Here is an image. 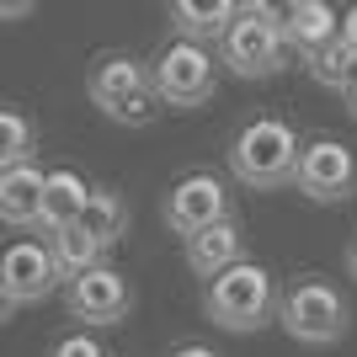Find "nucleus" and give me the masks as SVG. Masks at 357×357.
Listing matches in <instances>:
<instances>
[{
  "instance_id": "1",
  "label": "nucleus",
  "mask_w": 357,
  "mask_h": 357,
  "mask_svg": "<svg viewBox=\"0 0 357 357\" xmlns=\"http://www.w3.org/2000/svg\"><path fill=\"white\" fill-rule=\"evenodd\" d=\"M203 310L219 331H235V336H251L278 314V283L261 261H235L224 267L219 278H208L203 288Z\"/></svg>"
},
{
  "instance_id": "2",
  "label": "nucleus",
  "mask_w": 357,
  "mask_h": 357,
  "mask_svg": "<svg viewBox=\"0 0 357 357\" xmlns=\"http://www.w3.org/2000/svg\"><path fill=\"white\" fill-rule=\"evenodd\" d=\"M219 64L235 70L240 80H272L288 64V43L278 27V6L256 0V6H235V22L219 38Z\"/></svg>"
},
{
  "instance_id": "3",
  "label": "nucleus",
  "mask_w": 357,
  "mask_h": 357,
  "mask_svg": "<svg viewBox=\"0 0 357 357\" xmlns=\"http://www.w3.org/2000/svg\"><path fill=\"white\" fill-rule=\"evenodd\" d=\"M298 160V134L288 128L283 118H251L229 144V171H235L240 187L251 192H272L294 176Z\"/></svg>"
},
{
  "instance_id": "4",
  "label": "nucleus",
  "mask_w": 357,
  "mask_h": 357,
  "mask_svg": "<svg viewBox=\"0 0 357 357\" xmlns=\"http://www.w3.org/2000/svg\"><path fill=\"white\" fill-rule=\"evenodd\" d=\"M278 320L294 342L304 347H331L342 342L347 326H352V310H347V298L336 283L326 278H298L288 283V294H278Z\"/></svg>"
},
{
  "instance_id": "5",
  "label": "nucleus",
  "mask_w": 357,
  "mask_h": 357,
  "mask_svg": "<svg viewBox=\"0 0 357 357\" xmlns=\"http://www.w3.org/2000/svg\"><path fill=\"white\" fill-rule=\"evenodd\" d=\"M86 91L107 118L128 123V128H144V123H155V112H160L155 91H149V64H139L134 54H102V59L91 64Z\"/></svg>"
},
{
  "instance_id": "6",
  "label": "nucleus",
  "mask_w": 357,
  "mask_h": 357,
  "mask_svg": "<svg viewBox=\"0 0 357 357\" xmlns=\"http://www.w3.org/2000/svg\"><path fill=\"white\" fill-rule=\"evenodd\" d=\"M213 86H219V64H213L208 48L197 43H165L160 59L149 64V91H155V102L160 107H176V112H187V107H203L213 96Z\"/></svg>"
},
{
  "instance_id": "7",
  "label": "nucleus",
  "mask_w": 357,
  "mask_h": 357,
  "mask_svg": "<svg viewBox=\"0 0 357 357\" xmlns=\"http://www.w3.org/2000/svg\"><path fill=\"white\" fill-rule=\"evenodd\" d=\"M310 203H347L357 192V155L342 144V139H310L298 144V160H294V176H288Z\"/></svg>"
},
{
  "instance_id": "8",
  "label": "nucleus",
  "mask_w": 357,
  "mask_h": 357,
  "mask_svg": "<svg viewBox=\"0 0 357 357\" xmlns=\"http://www.w3.org/2000/svg\"><path fill=\"white\" fill-rule=\"evenodd\" d=\"M64 310L75 320H86V326H118L123 314L134 310V288H128V278L118 267L102 261V267H91L64 283Z\"/></svg>"
},
{
  "instance_id": "9",
  "label": "nucleus",
  "mask_w": 357,
  "mask_h": 357,
  "mask_svg": "<svg viewBox=\"0 0 357 357\" xmlns=\"http://www.w3.org/2000/svg\"><path fill=\"white\" fill-rule=\"evenodd\" d=\"M229 219V187H224L213 171H187V176L165 192V224H171V235H197V229H208V224Z\"/></svg>"
},
{
  "instance_id": "10",
  "label": "nucleus",
  "mask_w": 357,
  "mask_h": 357,
  "mask_svg": "<svg viewBox=\"0 0 357 357\" xmlns=\"http://www.w3.org/2000/svg\"><path fill=\"white\" fill-rule=\"evenodd\" d=\"M0 283L16 298V310H22V304H43V298L59 288V267H54V256H48L43 240H11V245L0 251Z\"/></svg>"
},
{
  "instance_id": "11",
  "label": "nucleus",
  "mask_w": 357,
  "mask_h": 357,
  "mask_svg": "<svg viewBox=\"0 0 357 357\" xmlns=\"http://www.w3.org/2000/svg\"><path fill=\"white\" fill-rule=\"evenodd\" d=\"M235 261H245V229H240L235 213L208 224V229H197V235H187V267H192L197 278H219V272L235 267Z\"/></svg>"
},
{
  "instance_id": "12",
  "label": "nucleus",
  "mask_w": 357,
  "mask_h": 357,
  "mask_svg": "<svg viewBox=\"0 0 357 357\" xmlns=\"http://www.w3.org/2000/svg\"><path fill=\"white\" fill-rule=\"evenodd\" d=\"M278 27H283L288 54H314L320 43L336 38L342 16H336V6H326V0H294V6H278Z\"/></svg>"
},
{
  "instance_id": "13",
  "label": "nucleus",
  "mask_w": 357,
  "mask_h": 357,
  "mask_svg": "<svg viewBox=\"0 0 357 357\" xmlns=\"http://www.w3.org/2000/svg\"><path fill=\"white\" fill-rule=\"evenodd\" d=\"M38 219H43V171L32 160L0 171V224H11V229H38Z\"/></svg>"
},
{
  "instance_id": "14",
  "label": "nucleus",
  "mask_w": 357,
  "mask_h": 357,
  "mask_svg": "<svg viewBox=\"0 0 357 357\" xmlns=\"http://www.w3.org/2000/svg\"><path fill=\"white\" fill-rule=\"evenodd\" d=\"M229 22H235V6H229V0H176V6H171L176 38L181 43H197V48L219 43Z\"/></svg>"
},
{
  "instance_id": "15",
  "label": "nucleus",
  "mask_w": 357,
  "mask_h": 357,
  "mask_svg": "<svg viewBox=\"0 0 357 357\" xmlns=\"http://www.w3.org/2000/svg\"><path fill=\"white\" fill-rule=\"evenodd\" d=\"M86 176L80 171H70V165H59V171H43V219H38V229H64V224L80 219V203H86Z\"/></svg>"
},
{
  "instance_id": "16",
  "label": "nucleus",
  "mask_w": 357,
  "mask_h": 357,
  "mask_svg": "<svg viewBox=\"0 0 357 357\" xmlns=\"http://www.w3.org/2000/svg\"><path fill=\"white\" fill-rule=\"evenodd\" d=\"M75 224L107 251V245H118V240L128 235V203H123V192H112V187H91Z\"/></svg>"
},
{
  "instance_id": "17",
  "label": "nucleus",
  "mask_w": 357,
  "mask_h": 357,
  "mask_svg": "<svg viewBox=\"0 0 357 357\" xmlns=\"http://www.w3.org/2000/svg\"><path fill=\"white\" fill-rule=\"evenodd\" d=\"M48 245V256H54V267H59V278H80V272H91V267H102V245L80 229V224H64V229H54V235L43 240Z\"/></svg>"
},
{
  "instance_id": "18",
  "label": "nucleus",
  "mask_w": 357,
  "mask_h": 357,
  "mask_svg": "<svg viewBox=\"0 0 357 357\" xmlns=\"http://www.w3.org/2000/svg\"><path fill=\"white\" fill-rule=\"evenodd\" d=\"M304 64H310L314 86H326V91H347L357 80V48L342 43V32H336L331 43H320L314 54H304Z\"/></svg>"
},
{
  "instance_id": "19",
  "label": "nucleus",
  "mask_w": 357,
  "mask_h": 357,
  "mask_svg": "<svg viewBox=\"0 0 357 357\" xmlns=\"http://www.w3.org/2000/svg\"><path fill=\"white\" fill-rule=\"evenodd\" d=\"M32 149H38V128L22 107L0 102V171H11V165H27Z\"/></svg>"
},
{
  "instance_id": "20",
  "label": "nucleus",
  "mask_w": 357,
  "mask_h": 357,
  "mask_svg": "<svg viewBox=\"0 0 357 357\" xmlns=\"http://www.w3.org/2000/svg\"><path fill=\"white\" fill-rule=\"evenodd\" d=\"M48 357H107V347L96 336H86V331H70V336H59L48 347Z\"/></svg>"
},
{
  "instance_id": "21",
  "label": "nucleus",
  "mask_w": 357,
  "mask_h": 357,
  "mask_svg": "<svg viewBox=\"0 0 357 357\" xmlns=\"http://www.w3.org/2000/svg\"><path fill=\"white\" fill-rule=\"evenodd\" d=\"M336 32H342L347 48H357V6H347V16H342V27H336Z\"/></svg>"
},
{
  "instance_id": "22",
  "label": "nucleus",
  "mask_w": 357,
  "mask_h": 357,
  "mask_svg": "<svg viewBox=\"0 0 357 357\" xmlns=\"http://www.w3.org/2000/svg\"><path fill=\"white\" fill-rule=\"evenodd\" d=\"M22 16H32V0H6L0 6V22H22Z\"/></svg>"
},
{
  "instance_id": "23",
  "label": "nucleus",
  "mask_w": 357,
  "mask_h": 357,
  "mask_svg": "<svg viewBox=\"0 0 357 357\" xmlns=\"http://www.w3.org/2000/svg\"><path fill=\"white\" fill-rule=\"evenodd\" d=\"M171 357H219V352L203 347V342H181V347H171Z\"/></svg>"
},
{
  "instance_id": "24",
  "label": "nucleus",
  "mask_w": 357,
  "mask_h": 357,
  "mask_svg": "<svg viewBox=\"0 0 357 357\" xmlns=\"http://www.w3.org/2000/svg\"><path fill=\"white\" fill-rule=\"evenodd\" d=\"M11 314H16V298L6 294V283H0V326H6V320H11Z\"/></svg>"
},
{
  "instance_id": "25",
  "label": "nucleus",
  "mask_w": 357,
  "mask_h": 357,
  "mask_svg": "<svg viewBox=\"0 0 357 357\" xmlns=\"http://www.w3.org/2000/svg\"><path fill=\"white\" fill-rule=\"evenodd\" d=\"M347 272L357 278V240H352V251H347Z\"/></svg>"
},
{
  "instance_id": "26",
  "label": "nucleus",
  "mask_w": 357,
  "mask_h": 357,
  "mask_svg": "<svg viewBox=\"0 0 357 357\" xmlns=\"http://www.w3.org/2000/svg\"><path fill=\"white\" fill-rule=\"evenodd\" d=\"M347 107H352V118H357V80L347 86Z\"/></svg>"
}]
</instances>
